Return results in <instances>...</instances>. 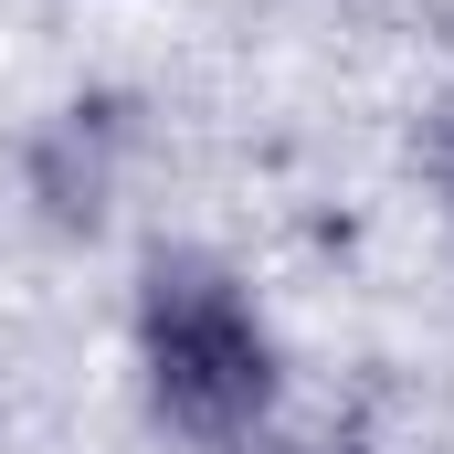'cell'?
<instances>
[{
	"label": "cell",
	"mask_w": 454,
	"mask_h": 454,
	"mask_svg": "<svg viewBox=\"0 0 454 454\" xmlns=\"http://www.w3.org/2000/svg\"><path fill=\"white\" fill-rule=\"evenodd\" d=\"M137 359H148V402L180 434H201V444L254 434L264 402H275V339L243 307V286H232L223 264H201V254H159L148 264Z\"/></svg>",
	"instance_id": "1"
}]
</instances>
